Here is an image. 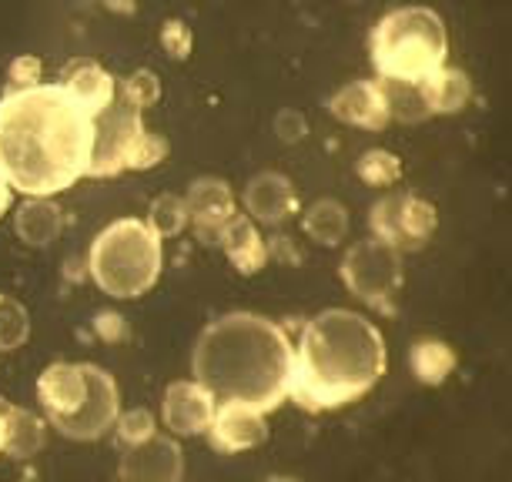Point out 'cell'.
Returning a JSON list of instances; mask_svg holds the SVG:
<instances>
[{
    "label": "cell",
    "mask_w": 512,
    "mask_h": 482,
    "mask_svg": "<svg viewBox=\"0 0 512 482\" xmlns=\"http://www.w3.org/2000/svg\"><path fill=\"white\" fill-rule=\"evenodd\" d=\"M94 118L61 81L7 88L0 98V175L24 198H54L88 178Z\"/></svg>",
    "instance_id": "cell-1"
},
{
    "label": "cell",
    "mask_w": 512,
    "mask_h": 482,
    "mask_svg": "<svg viewBox=\"0 0 512 482\" xmlns=\"http://www.w3.org/2000/svg\"><path fill=\"white\" fill-rule=\"evenodd\" d=\"M295 349L272 318L231 312L198 335L191 372L215 402H238L258 412L282 406L292 385Z\"/></svg>",
    "instance_id": "cell-2"
},
{
    "label": "cell",
    "mask_w": 512,
    "mask_h": 482,
    "mask_svg": "<svg viewBox=\"0 0 512 482\" xmlns=\"http://www.w3.org/2000/svg\"><path fill=\"white\" fill-rule=\"evenodd\" d=\"M385 365V339L369 318L349 308H328L298 339L288 395L308 412L342 409L375 389Z\"/></svg>",
    "instance_id": "cell-3"
},
{
    "label": "cell",
    "mask_w": 512,
    "mask_h": 482,
    "mask_svg": "<svg viewBox=\"0 0 512 482\" xmlns=\"http://www.w3.org/2000/svg\"><path fill=\"white\" fill-rule=\"evenodd\" d=\"M446 24L429 7H399L372 31V64L385 84H422L446 67Z\"/></svg>",
    "instance_id": "cell-4"
},
{
    "label": "cell",
    "mask_w": 512,
    "mask_h": 482,
    "mask_svg": "<svg viewBox=\"0 0 512 482\" xmlns=\"http://www.w3.org/2000/svg\"><path fill=\"white\" fill-rule=\"evenodd\" d=\"M161 235L141 218H118L91 241L88 272L94 285L111 298H141L161 275Z\"/></svg>",
    "instance_id": "cell-5"
},
{
    "label": "cell",
    "mask_w": 512,
    "mask_h": 482,
    "mask_svg": "<svg viewBox=\"0 0 512 482\" xmlns=\"http://www.w3.org/2000/svg\"><path fill=\"white\" fill-rule=\"evenodd\" d=\"M342 278L355 298L372 305L375 312H392L402 292V252L379 238L359 241L342 262Z\"/></svg>",
    "instance_id": "cell-6"
},
{
    "label": "cell",
    "mask_w": 512,
    "mask_h": 482,
    "mask_svg": "<svg viewBox=\"0 0 512 482\" xmlns=\"http://www.w3.org/2000/svg\"><path fill=\"white\" fill-rule=\"evenodd\" d=\"M144 134H148L144 111L134 108L118 91V98L94 118V158L88 178H114L131 171L134 151L144 141Z\"/></svg>",
    "instance_id": "cell-7"
},
{
    "label": "cell",
    "mask_w": 512,
    "mask_h": 482,
    "mask_svg": "<svg viewBox=\"0 0 512 482\" xmlns=\"http://www.w3.org/2000/svg\"><path fill=\"white\" fill-rule=\"evenodd\" d=\"M372 238L392 245L395 252H415L436 231V208L412 195H389L372 208Z\"/></svg>",
    "instance_id": "cell-8"
},
{
    "label": "cell",
    "mask_w": 512,
    "mask_h": 482,
    "mask_svg": "<svg viewBox=\"0 0 512 482\" xmlns=\"http://www.w3.org/2000/svg\"><path fill=\"white\" fill-rule=\"evenodd\" d=\"M84 379H88V389H84V399L77 406L74 416H67L61 422H51L57 432H64L67 439H101L104 432L114 429V422L121 416V392L118 382L108 369L101 365H84Z\"/></svg>",
    "instance_id": "cell-9"
},
{
    "label": "cell",
    "mask_w": 512,
    "mask_h": 482,
    "mask_svg": "<svg viewBox=\"0 0 512 482\" xmlns=\"http://www.w3.org/2000/svg\"><path fill=\"white\" fill-rule=\"evenodd\" d=\"M185 452L171 436H148L128 446L121 459V482H181Z\"/></svg>",
    "instance_id": "cell-10"
},
{
    "label": "cell",
    "mask_w": 512,
    "mask_h": 482,
    "mask_svg": "<svg viewBox=\"0 0 512 482\" xmlns=\"http://www.w3.org/2000/svg\"><path fill=\"white\" fill-rule=\"evenodd\" d=\"M215 395H211L198 379L171 382L161 402V419L171 429V436H201L215 419Z\"/></svg>",
    "instance_id": "cell-11"
},
{
    "label": "cell",
    "mask_w": 512,
    "mask_h": 482,
    "mask_svg": "<svg viewBox=\"0 0 512 482\" xmlns=\"http://www.w3.org/2000/svg\"><path fill=\"white\" fill-rule=\"evenodd\" d=\"M185 205H188V225L195 228V235L201 241H208V245H215L228 221L238 215V201L221 178L191 181Z\"/></svg>",
    "instance_id": "cell-12"
},
{
    "label": "cell",
    "mask_w": 512,
    "mask_h": 482,
    "mask_svg": "<svg viewBox=\"0 0 512 482\" xmlns=\"http://www.w3.org/2000/svg\"><path fill=\"white\" fill-rule=\"evenodd\" d=\"M205 436L211 439V446L218 452H248L258 449L268 439V422L265 412L251 409V406H238V402H218L215 419Z\"/></svg>",
    "instance_id": "cell-13"
},
{
    "label": "cell",
    "mask_w": 512,
    "mask_h": 482,
    "mask_svg": "<svg viewBox=\"0 0 512 482\" xmlns=\"http://www.w3.org/2000/svg\"><path fill=\"white\" fill-rule=\"evenodd\" d=\"M328 111L342 124L365 131H382L392 121L389 94H385L382 81H352L328 101Z\"/></svg>",
    "instance_id": "cell-14"
},
{
    "label": "cell",
    "mask_w": 512,
    "mask_h": 482,
    "mask_svg": "<svg viewBox=\"0 0 512 482\" xmlns=\"http://www.w3.org/2000/svg\"><path fill=\"white\" fill-rule=\"evenodd\" d=\"M241 201H245L248 218L262 221V225H285L288 218L298 215V195L292 181L278 171H262L251 178Z\"/></svg>",
    "instance_id": "cell-15"
},
{
    "label": "cell",
    "mask_w": 512,
    "mask_h": 482,
    "mask_svg": "<svg viewBox=\"0 0 512 482\" xmlns=\"http://www.w3.org/2000/svg\"><path fill=\"white\" fill-rule=\"evenodd\" d=\"M88 379H84V365L74 362H54L47 365L37 379V399L47 412V422H61L67 416H74L77 406L84 399Z\"/></svg>",
    "instance_id": "cell-16"
},
{
    "label": "cell",
    "mask_w": 512,
    "mask_h": 482,
    "mask_svg": "<svg viewBox=\"0 0 512 482\" xmlns=\"http://www.w3.org/2000/svg\"><path fill=\"white\" fill-rule=\"evenodd\" d=\"M61 84L91 118H98V114L118 98V81H114V74L104 71L98 61H88V57H77V61L67 64L61 74Z\"/></svg>",
    "instance_id": "cell-17"
},
{
    "label": "cell",
    "mask_w": 512,
    "mask_h": 482,
    "mask_svg": "<svg viewBox=\"0 0 512 482\" xmlns=\"http://www.w3.org/2000/svg\"><path fill=\"white\" fill-rule=\"evenodd\" d=\"M218 245L225 248L228 262L235 265L241 275H258L268 262V245H265L262 231H258V225L248 215H241V211L218 235Z\"/></svg>",
    "instance_id": "cell-18"
},
{
    "label": "cell",
    "mask_w": 512,
    "mask_h": 482,
    "mask_svg": "<svg viewBox=\"0 0 512 482\" xmlns=\"http://www.w3.org/2000/svg\"><path fill=\"white\" fill-rule=\"evenodd\" d=\"M14 231L31 248L54 245L64 231V208L54 198H24L14 211Z\"/></svg>",
    "instance_id": "cell-19"
},
{
    "label": "cell",
    "mask_w": 512,
    "mask_h": 482,
    "mask_svg": "<svg viewBox=\"0 0 512 482\" xmlns=\"http://www.w3.org/2000/svg\"><path fill=\"white\" fill-rule=\"evenodd\" d=\"M44 439H47V422L41 416H34V412L17 409L7 402V442H4L7 456L31 459L44 449Z\"/></svg>",
    "instance_id": "cell-20"
},
{
    "label": "cell",
    "mask_w": 512,
    "mask_h": 482,
    "mask_svg": "<svg viewBox=\"0 0 512 482\" xmlns=\"http://www.w3.org/2000/svg\"><path fill=\"white\" fill-rule=\"evenodd\" d=\"M425 111L429 114H449L459 111L462 104L469 101V77L462 71H452V67H442L439 74H432L429 81L419 84Z\"/></svg>",
    "instance_id": "cell-21"
},
{
    "label": "cell",
    "mask_w": 512,
    "mask_h": 482,
    "mask_svg": "<svg viewBox=\"0 0 512 482\" xmlns=\"http://www.w3.org/2000/svg\"><path fill=\"white\" fill-rule=\"evenodd\" d=\"M409 365L422 385H442L452 372H456V352L439 339H422L412 345Z\"/></svg>",
    "instance_id": "cell-22"
},
{
    "label": "cell",
    "mask_w": 512,
    "mask_h": 482,
    "mask_svg": "<svg viewBox=\"0 0 512 482\" xmlns=\"http://www.w3.org/2000/svg\"><path fill=\"white\" fill-rule=\"evenodd\" d=\"M302 225L305 235L318 241V245H338L345 238V231H349V215H345V208L338 201L322 198L305 211Z\"/></svg>",
    "instance_id": "cell-23"
},
{
    "label": "cell",
    "mask_w": 512,
    "mask_h": 482,
    "mask_svg": "<svg viewBox=\"0 0 512 482\" xmlns=\"http://www.w3.org/2000/svg\"><path fill=\"white\" fill-rule=\"evenodd\" d=\"M31 335V315L11 295H0V352L21 349Z\"/></svg>",
    "instance_id": "cell-24"
},
{
    "label": "cell",
    "mask_w": 512,
    "mask_h": 482,
    "mask_svg": "<svg viewBox=\"0 0 512 482\" xmlns=\"http://www.w3.org/2000/svg\"><path fill=\"white\" fill-rule=\"evenodd\" d=\"M148 225L158 231L161 238H175L181 231L188 228V205L181 195H158L151 201V211H148Z\"/></svg>",
    "instance_id": "cell-25"
},
{
    "label": "cell",
    "mask_w": 512,
    "mask_h": 482,
    "mask_svg": "<svg viewBox=\"0 0 512 482\" xmlns=\"http://www.w3.org/2000/svg\"><path fill=\"white\" fill-rule=\"evenodd\" d=\"M359 178L365 181V185H372V188H389V185H395V181L402 178V161L395 158L392 151L372 148V151L362 154Z\"/></svg>",
    "instance_id": "cell-26"
},
{
    "label": "cell",
    "mask_w": 512,
    "mask_h": 482,
    "mask_svg": "<svg viewBox=\"0 0 512 482\" xmlns=\"http://www.w3.org/2000/svg\"><path fill=\"white\" fill-rule=\"evenodd\" d=\"M118 91L141 111H148L161 101V81H158V74L148 71V67H141V71H134L131 77H124L118 84Z\"/></svg>",
    "instance_id": "cell-27"
},
{
    "label": "cell",
    "mask_w": 512,
    "mask_h": 482,
    "mask_svg": "<svg viewBox=\"0 0 512 482\" xmlns=\"http://www.w3.org/2000/svg\"><path fill=\"white\" fill-rule=\"evenodd\" d=\"M114 426H118V436L128 442V446H134V442H144L148 436H154V429H158V426H154V416H151L148 409L121 412Z\"/></svg>",
    "instance_id": "cell-28"
},
{
    "label": "cell",
    "mask_w": 512,
    "mask_h": 482,
    "mask_svg": "<svg viewBox=\"0 0 512 482\" xmlns=\"http://www.w3.org/2000/svg\"><path fill=\"white\" fill-rule=\"evenodd\" d=\"M191 44H195V37H191V27L185 21H164V27H161L164 54L175 57V61H188Z\"/></svg>",
    "instance_id": "cell-29"
},
{
    "label": "cell",
    "mask_w": 512,
    "mask_h": 482,
    "mask_svg": "<svg viewBox=\"0 0 512 482\" xmlns=\"http://www.w3.org/2000/svg\"><path fill=\"white\" fill-rule=\"evenodd\" d=\"M164 158H168V141H164L161 134L148 131L144 141L138 144V151H134L131 171H151V168H158Z\"/></svg>",
    "instance_id": "cell-30"
},
{
    "label": "cell",
    "mask_w": 512,
    "mask_h": 482,
    "mask_svg": "<svg viewBox=\"0 0 512 482\" xmlns=\"http://www.w3.org/2000/svg\"><path fill=\"white\" fill-rule=\"evenodd\" d=\"M41 61L31 54H24V57H17V61L11 64V71H7V88H31V84H41Z\"/></svg>",
    "instance_id": "cell-31"
},
{
    "label": "cell",
    "mask_w": 512,
    "mask_h": 482,
    "mask_svg": "<svg viewBox=\"0 0 512 482\" xmlns=\"http://www.w3.org/2000/svg\"><path fill=\"white\" fill-rule=\"evenodd\" d=\"M275 128L278 134H282L285 141H298L302 134L308 131V124L302 114H295V111H285V114H278V121H275Z\"/></svg>",
    "instance_id": "cell-32"
},
{
    "label": "cell",
    "mask_w": 512,
    "mask_h": 482,
    "mask_svg": "<svg viewBox=\"0 0 512 482\" xmlns=\"http://www.w3.org/2000/svg\"><path fill=\"white\" fill-rule=\"evenodd\" d=\"M94 332H98L101 339H108V342L121 339V335H124V318L114 315V312H101L98 322H94Z\"/></svg>",
    "instance_id": "cell-33"
},
{
    "label": "cell",
    "mask_w": 512,
    "mask_h": 482,
    "mask_svg": "<svg viewBox=\"0 0 512 482\" xmlns=\"http://www.w3.org/2000/svg\"><path fill=\"white\" fill-rule=\"evenodd\" d=\"M11 195H14V188L7 185L4 175H0V218H4L7 211H11Z\"/></svg>",
    "instance_id": "cell-34"
},
{
    "label": "cell",
    "mask_w": 512,
    "mask_h": 482,
    "mask_svg": "<svg viewBox=\"0 0 512 482\" xmlns=\"http://www.w3.org/2000/svg\"><path fill=\"white\" fill-rule=\"evenodd\" d=\"M4 442H7V402L0 399V456H4Z\"/></svg>",
    "instance_id": "cell-35"
},
{
    "label": "cell",
    "mask_w": 512,
    "mask_h": 482,
    "mask_svg": "<svg viewBox=\"0 0 512 482\" xmlns=\"http://www.w3.org/2000/svg\"><path fill=\"white\" fill-rule=\"evenodd\" d=\"M268 482H292V479H268Z\"/></svg>",
    "instance_id": "cell-36"
}]
</instances>
